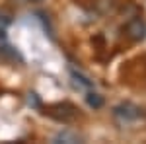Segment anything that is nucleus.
<instances>
[{"label":"nucleus","mask_w":146,"mask_h":144,"mask_svg":"<svg viewBox=\"0 0 146 144\" xmlns=\"http://www.w3.org/2000/svg\"><path fill=\"white\" fill-rule=\"evenodd\" d=\"M43 113L49 115L51 119L58 121V123H70V121H74V119L78 117L76 105H72L70 101H58V103H53V105L45 107Z\"/></svg>","instance_id":"obj_1"},{"label":"nucleus","mask_w":146,"mask_h":144,"mask_svg":"<svg viewBox=\"0 0 146 144\" xmlns=\"http://www.w3.org/2000/svg\"><path fill=\"white\" fill-rule=\"evenodd\" d=\"M142 117V109L131 103V101H125L113 107V119L119 123V125H129V123H135Z\"/></svg>","instance_id":"obj_2"},{"label":"nucleus","mask_w":146,"mask_h":144,"mask_svg":"<svg viewBox=\"0 0 146 144\" xmlns=\"http://www.w3.org/2000/svg\"><path fill=\"white\" fill-rule=\"evenodd\" d=\"M125 35L131 41H136V43L146 39V23L140 20V16H135L125 23Z\"/></svg>","instance_id":"obj_3"},{"label":"nucleus","mask_w":146,"mask_h":144,"mask_svg":"<svg viewBox=\"0 0 146 144\" xmlns=\"http://www.w3.org/2000/svg\"><path fill=\"white\" fill-rule=\"evenodd\" d=\"M68 72H70V78H72V84H74V88L82 90V92H88V90H94L96 88V84H94V80H92L86 72H82L80 68L76 66H68Z\"/></svg>","instance_id":"obj_4"},{"label":"nucleus","mask_w":146,"mask_h":144,"mask_svg":"<svg viewBox=\"0 0 146 144\" xmlns=\"http://www.w3.org/2000/svg\"><path fill=\"white\" fill-rule=\"evenodd\" d=\"M0 56L6 58V60H12V62H23V56L18 53V49H14L8 41H6V33L0 35Z\"/></svg>","instance_id":"obj_5"},{"label":"nucleus","mask_w":146,"mask_h":144,"mask_svg":"<svg viewBox=\"0 0 146 144\" xmlns=\"http://www.w3.org/2000/svg\"><path fill=\"white\" fill-rule=\"evenodd\" d=\"M94 10L98 16H111L117 10V0H96Z\"/></svg>","instance_id":"obj_6"},{"label":"nucleus","mask_w":146,"mask_h":144,"mask_svg":"<svg viewBox=\"0 0 146 144\" xmlns=\"http://www.w3.org/2000/svg\"><path fill=\"white\" fill-rule=\"evenodd\" d=\"M86 103L90 105L92 109H100V107H103V96L98 94L96 88L88 90V92H86Z\"/></svg>","instance_id":"obj_7"},{"label":"nucleus","mask_w":146,"mask_h":144,"mask_svg":"<svg viewBox=\"0 0 146 144\" xmlns=\"http://www.w3.org/2000/svg\"><path fill=\"white\" fill-rule=\"evenodd\" d=\"M53 142H66V144H74V142H80V136L76 133H70V131H60V133L55 134Z\"/></svg>","instance_id":"obj_8"},{"label":"nucleus","mask_w":146,"mask_h":144,"mask_svg":"<svg viewBox=\"0 0 146 144\" xmlns=\"http://www.w3.org/2000/svg\"><path fill=\"white\" fill-rule=\"evenodd\" d=\"M25 101H27V105H29L31 109H43V101H41V98H39L35 92H29V94L25 96Z\"/></svg>","instance_id":"obj_9"},{"label":"nucleus","mask_w":146,"mask_h":144,"mask_svg":"<svg viewBox=\"0 0 146 144\" xmlns=\"http://www.w3.org/2000/svg\"><path fill=\"white\" fill-rule=\"evenodd\" d=\"M12 23V20L8 16H4V14H0V35L6 33V29H8V25Z\"/></svg>","instance_id":"obj_10"},{"label":"nucleus","mask_w":146,"mask_h":144,"mask_svg":"<svg viewBox=\"0 0 146 144\" xmlns=\"http://www.w3.org/2000/svg\"><path fill=\"white\" fill-rule=\"evenodd\" d=\"M29 2H43V0H29Z\"/></svg>","instance_id":"obj_11"}]
</instances>
